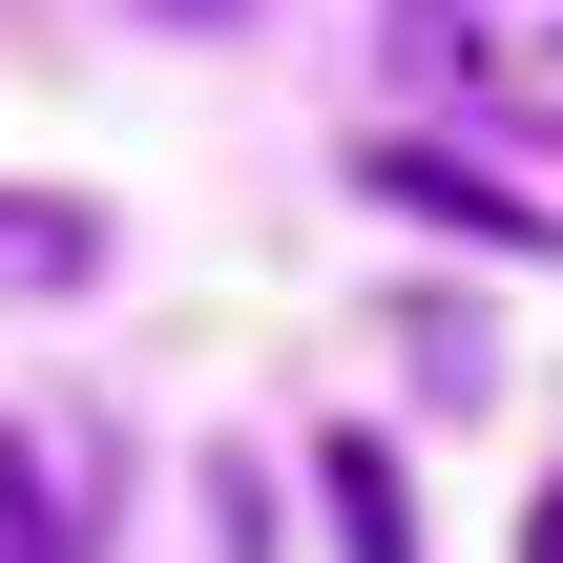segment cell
I'll return each instance as SVG.
<instances>
[{"label":"cell","instance_id":"obj_1","mask_svg":"<svg viewBox=\"0 0 563 563\" xmlns=\"http://www.w3.org/2000/svg\"><path fill=\"white\" fill-rule=\"evenodd\" d=\"M397 21L439 104H481L501 146H563V0H397Z\"/></svg>","mask_w":563,"mask_h":563},{"label":"cell","instance_id":"obj_2","mask_svg":"<svg viewBox=\"0 0 563 563\" xmlns=\"http://www.w3.org/2000/svg\"><path fill=\"white\" fill-rule=\"evenodd\" d=\"M355 188H376V209H418V230H501V251H543V209H522V188H481L460 146H376Z\"/></svg>","mask_w":563,"mask_h":563},{"label":"cell","instance_id":"obj_3","mask_svg":"<svg viewBox=\"0 0 563 563\" xmlns=\"http://www.w3.org/2000/svg\"><path fill=\"white\" fill-rule=\"evenodd\" d=\"M104 272V209L84 188H0V292H84Z\"/></svg>","mask_w":563,"mask_h":563},{"label":"cell","instance_id":"obj_4","mask_svg":"<svg viewBox=\"0 0 563 563\" xmlns=\"http://www.w3.org/2000/svg\"><path fill=\"white\" fill-rule=\"evenodd\" d=\"M313 501H334V543H355V563H418V501H397L376 439H313Z\"/></svg>","mask_w":563,"mask_h":563},{"label":"cell","instance_id":"obj_5","mask_svg":"<svg viewBox=\"0 0 563 563\" xmlns=\"http://www.w3.org/2000/svg\"><path fill=\"white\" fill-rule=\"evenodd\" d=\"M63 543H84V522H63V481H42V460L0 439V563H63Z\"/></svg>","mask_w":563,"mask_h":563},{"label":"cell","instance_id":"obj_6","mask_svg":"<svg viewBox=\"0 0 563 563\" xmlns=\"http://www.w3.org/2000/svg\"><path fill=\"white\" fill-rule=\"evenodd\" d=\"M146 21H251V0H146Z\"/></svg>","mask_w":563,"mask_h":563},{"label":"cell","instance_id":"obj_7","mask_svg":"<svg viewBox=\"0 0 563 563\" xmlns=\"http://www.w3.org/2000/svg\"><path fill=\"white\" fill-rule=\"evenodd\" d=\"M522 563H563V501H543V543H522Z\"/></svg>","mask_w":563,"mask_h":563}]
</instances>
